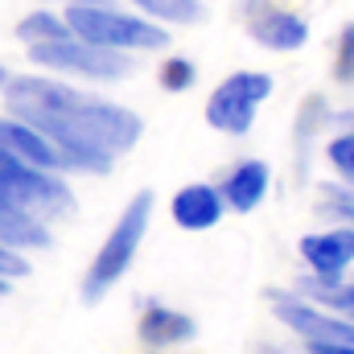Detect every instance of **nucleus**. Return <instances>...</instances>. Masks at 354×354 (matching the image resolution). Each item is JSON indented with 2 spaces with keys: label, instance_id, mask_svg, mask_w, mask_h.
Masks as SVG:
<instances>
[{
  "label": "nucleus",
  "instance_id": "1a4fd4ad",
  "mask_svg": "<svg viewBox=\"0 0 354 354\" xmlns=\"http://www.w3.org/2000/svg\"><path fill=\"white\" fill-rule=\"evenodd\" d=\"M301 260L322 280H342V272L354 264V227L351 231H322L301 239Z\"/></svg>",
  "mask_w": 354,
  "mask_h": 354
},
{
  "label": "nucleus",
  "instance_id": "9d476101",
  "mask_svg": "<svg viewBox=\"0 0 354 354\" xmlns=\"http://www.w3.org/2000/svg\"><path fill=\"white\" fill-rule=\"evenodd\" d=\"M0 149H8L12 157L29 161V165H37V169H50V174L66 169L62 153H58L33 124H25V120H17V115H4V120H0Z\"/></svg>",
  "mask_w": 354,
  "mask_h": 354
},
{
  "label": "nucleus",
  "instance_id": "4468645a",
  "mask_svg": "<svg viewBox=\"0 0 354 354\" xmlns=\"http://www.w3.org/2000/svg\"><path fill=\"white\" fill-rule=\"evenodd\" d=\"M0 243L8 248H50V223H41L29 210H17L8 202H0Z\"/></svg>",
  "mask_w": 354,
  "mask_h": 354
},
{
  "label": "nucleus",
  "instance_id": "39448f33",
  "mask_svg": "<svg viewBox=\"0 0 354 354\" xmlns=\"http://www.w3.org/2000/svg\"><path fill=\"white\" fill-rule=\"evenodd\" d=\"M29 62H37L46 71H58V75H83V79H95V83H115V79L132 75V58L124 50L91 46L75 33L54 37V41H33Z\"/></svg>",
  "mask_w": 354,
  "mask_h": 354
},
{
  "label": "nucleus",
  "instance_id": "dca6fc26",
  "mask_svg": "<svg viewBox=\"0 0 354 354\" xmlns=\"http://www.w3.org/2000/svg\"><path fill=\"white\" fill-rule=\"evenodd\" d=\"M66 33H71L66 17L46 12V8H37V12H29V17H21V25H17V37H21L25 46H33V41H54V37H66Z\"/></svg>",
  "mask_w": 354,
  "mask_h": 354
},
{
  "label": "nucleus",
  "instance_id": "b1692460",
  "mask_svg": "<svg viewBox=\"0 0 354 354\" xmlns=\"http://www.w3.org/2000/svg\"><path fill=\"white\" fill-rule=\"evenodd\" d=\"M4 292H8V280H4V276H0V297H4Z\"/></svg>",
  "mask_w": 354,
  "mask_h": 354
},
{
  "label": "nucleus",
  "instance_id": "423d86ee",
  "mask_svg": "<svg viewBox=\"0 0 354 354\" xmlns=\"http://www.w3.org/2000/svg\"><path fill=\"white\" fill-rule=\"evenodd\" d=\"M272 95V75L264 71H235L206 99V124L227 136H243L256 124V107Z\"/></svg>",
  "mask_w": 354,
  "mask_h": 354
},
{
  "label": "nucleus",
  "instance_id": "393cba45",
  "mask_svg": "<svg viewBox=\"0 0 354 354\" xmlns=\"http://www.w3.org/2000/svg\"><path fill=\"white\" fill-rule=\"evenodd\" d=\"M4 83H8V75H4V66H0V87H4Z\"/></svg>",
  "mask_w": 354,
  "mask_h": 354
},
{
  "label": "nucleus",
  "instance_id": "6ab92c4d",
  "mask_svg": "<svg viewBox=\"0 0 354 354\" xmlns=\"http://www.w3.org/2000/svg\"><path fill=\"white\" fill-rule=\"evenodd\" d=\"M334 79H338V83H354V21H346V25H342V33H338Z\"/></svg>",
  "mask_w": 354,
  "mask_h": 354
},
{
  "label": "nucleus",
  "instance_id": "f03ea898",
  "mask_svg": "<svg viewBox=\"0 0 354 354\" xmlns=\"http://www.w3.org/2000/svg\"><path fill=\"white\" fill-rule=\"evenodd\" d=\"M149 218H153V194L140 189V194L124 206V214L115 218L111 235L103 239V248L95 252L87 276H83V301H87V305H99V301H103L124 276H128V268H132L136 252H140V243H145Z\"/></svg>",
  "mask_w": 354,
  "mask_h": 354
},
{
  "label": "nucleus",
  "instance_id": "f257e3e1",
  "mask_svg": "<svg viewBox=\"0 0 354 354\" xmlns=\"http://www.w3.org/2000/svg\"><path fill=\"white\" fill-rule=\"evenodd\" d=\"M8 115L33 124L79 174H111L120 153H132L145 136V120L111 99H99L58 79H12L4 87Z\"/></svg>",
  "mask_w": 354,
  "mask_h": 354
},
{
  "label": "nucleus",
  "instance_id": "4be33fe9",
  "mask_svg": "<svg viewBox=\"0 0 354 354\" xmlns=\"http://www.w3.org/2000/svg\"><path fill=\"white\" fill-rule=\"evenodd\" d=\"M309 354H354V346H338V342H309Z\"/></svg>",
  "mask_w": 354,
  "mask_h": 354
},
{
  "label": "nucleus",
  "instance_id": "ddd939ff",
  "mask_svg": "<svg viewBox=\"0 0 354 354\" xmlns=\"http://www.w3.org/2000/svg\"><path fill=\"white\" fill-rule=\"evenodd\" d=\"M268 177H272V169H268L264 161H239V165L227 174V181H223L218 194H223V202H227L231 210L248 214V210H256V206L264 202Z\"/></svg>",
  "mask_w": 354,
  "mask_h": 354
},
{
  "label": "nucleus",
  "instance_id": "aec40b11",
  "mask_svg": "<svg viewBox=\"0 0 354 354\" xmlns=\"http://www.w3.org/2000/svg\"><path fill=\"white\" fill-rule=\"evenodd\" d=\"M326 120H330V107H326V99H322V95H309V99L301 103L297 136H313V132H322V128H326Z\"/></svg>",
  "mask_w": 354,
  "mask_h": 354
},
{
  "label": "nucleus",
  "instance_id": "5701e85b",
  "mask_svg": "<svg viewBox=\"0 0 354 354\" xmlns=\"http://www.w3.org/2000/svg\"><path fill=\"white\" fill-rule=\"evenodd\" d=\"M62 4H111V0H62Z\"/></svg>",
  "mask_w": 354,
  "mask_h": 354
},
{
  "label": "nucleus",
  "instance_id": "f3484780",
  "mask_svg": "<svg viewBox=\"0 0 354 354\" xmlns=\"http://www.w3.org/2000/svg\"><path fill=\"white\" fill-rule=\"evenodd\" d=\"M157 79H161V87L165 91H189L194 83H198V66L189 62V58H181V54H174V58H165L161 62V71H157Z\"/></svg>",
  "mask_w": 354,
  "mask_h": 354
},
{
  "label": "nucleus",
  "instance_id": "a211bd4d",
  "mask_svg": "<svg viewBox=\"0 0 354 354\" xmlns=\"http://www.w3.org/2000/svg\"><path fill=\"white\" fill-rule=\"evenodd\" d=\"M326 157H330V165L338 169V177L354 185V124L342 132V136H334L330 145H326Z\"/></svg>",
  "mask_w": 354,
  "mask_h": 354
},
{
  "label": "nucleus",
  "instance_id": "20e7f679",
  "mask_svg": "<svg viewBox=\"0 0 354 354\" xmlns=\"http://www.w3.org/2000/svg\"><path fill=\"white\" fill-rule=\"evenodd\" d=\"M0 202H8L17 210H29L41 223L66 218L79 206L75 202V189L62 177H54L50 169H37V165L12 157L8 149H0Z\"/></svg>",
  "mask_w": 354,
  "mask_h": 354
},
{
  "label": "nucleus",
  "instance_id": "412c9836",
  "mask_svg": "<svg viewBox=\"0 0 354 354\" xmlns=\"http://www.w3.org/2000/svg\"><path fill=\"white\" fill-rule=\"evenodd\" d=\"M0 276H4V280H21V276H29V260H25L17 248H8V243H0Z\"/></svg>",
  "mask_w": 354,
  "mask_h": 354
},
{
  "label": "nucleus",
  "instance_id": "2eb2a0df",
  "mask_svg": "<svg viewBox=\"0 0 354 354\" xmlns=\"http://www.w3.org/2000/svg\"><path fill=\"white\" fill-rule=\"evenodd\" d=\"M145 17L161 21V25H194L206 17L202 0H132Z\"/></svg>",
  "mask_w": 354,
  "mask_h": 354
},
{
  "label": "nucleus",
  "instance_id": "6e6552de",
  "mask_svg": "<svg viewBox=\"0 0 354 354\" xmlns=\"http://www.w3.org/2000/svg\"><path fill=\"white\" fill-rule=\"evenodd\" d=\"M276 322L288 326L292 334H301L305 342H338V346H354V322L338 309H317L309 301H288L276 297Z\"/></svg>",
  "mask_w": 354,
  "mask_h": 354
},
{
  "label": "nucleus",
  "instance_id": "7ed1b4c3",
  "mask_svg": "<svg viewBox=\"0 0 354 354\" xmlns=\"http://www.w3.org/2000/svg\"><path fill=\"white\" fill-rule=\"evenodd\" d=\"M66 25L75 37L107 50H161L169 46V29L153 17H132L111 4H66Z\"/></svg>",
  "mask_w": 354,
  "mask_h": 354
},
{
  "label": "nucleus",
  "instance_id": "9b49d317",
  "mask_svg": "<svg viewBox=\"0 0 354 354\" xmlns=\"http://www.w3.org/2000/svg\"><path fill=\"white\" fill-rule=\"evenodd\" d=\"M223 210H227V202H223V194L214 189V185H181L174 194V202H169V214H174V223L181 231H210L218 218H223Z\"/></svg>",
  "mask_w": 354,
  "mask_h": 354
},
{
  "label": "nucleus",
  "instance_id": "f8f14e48",
  "mask_svg": "<svg viewBox=\"0 0 354 354\" xmlns=\"http://www.w3.org/2000/svg\"><path fill=\"white\" fill-rule=\"evenodd\" d=\"M194 334H198L194 317L177 313V309H169V305H149V309L140 313V326H136V338H140L145 346H153V351L181 346V342H189Z\"/></svg>",
  "mask_w": 354,
  "mask_h": 354
},
{
  "label": "nucleus",
  "instance_id": "a878e982",
  "mask_svg": "<svg viewBox=\"0 0 354 354\" xmlns=\"http://www.w3.org/2000/svg\"><path fill=\"white\" fill-rule=\"evenodd\" d=\"M342 120H346V124H354V111H346V115H342Z\"/></svg>",
  "mask_w": 354,
  "mask_h": 354
},
{
  "label": "nucleus",
  "instance_id": "0eeeda50",
  "mask_svg": "<svg viewBox=\"0 0 354 354\" xmlns=\"http://www.w3.org/2000/svg\"><path fill=\"white\" fill-rule=\"evenodd\" d=\"M239 17H243L252 41H260L272 54H292L309 41V21L272 0H239Z\"/></svg>",
  "mask_w": 354,
  "mask_h": 354
}]
</instances>
